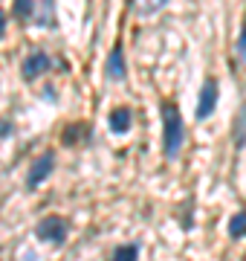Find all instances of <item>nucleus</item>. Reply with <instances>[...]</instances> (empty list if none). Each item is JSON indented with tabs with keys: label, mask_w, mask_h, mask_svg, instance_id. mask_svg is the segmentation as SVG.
I'll return each mask as SVG.
<instances>
[{
	"label": "nucleus",
	"mask_w": 246,
	"mask_h": 261,
	"mask_svg": "<svg viewBox=\"0 0 246 261\" xmlns=\"http://www.w3.org/2000/svg\"><path fill=\"white\" fill-rule=\"evenodd\" d=\"M12 130H15V125H12V119H0V140H3V137H9Z\"/></svg>",
	"instance_id": "nucleus-14"
},
{
	"label": "nucleus",
	"mask_w": 246,
	"mask_h": 261,
	"mask_svg": "<svg viewBox=\"0 0 246 261\" xmlns=\"http://www.w3.org/2000/svg\"><path fill=\"white\" fill-rule=\"evenodd\" d=\"M47 70H49V56L44 53V49H32V53L23 58V70H20V73H23L26 82H35V79L44 75Z\"/></svg>",
	"instance_id": "nucleus-5"
},
{
	"label": "nucleus",
	"mask_w": 246,
	"mask_h": 261,
	"mask_svg": "<svg viewBox=\"0 0 246 261\" xmlns=\"http://www.w3.org/2000/svg\"><path fill=\"white\" fill-rule=\"evenodd\" d=\"M67 224L61 215H47V218H41L38 226H35V235H38L41 241H49V244H64L67 241Z\"/></svg>",
	"instance_id": "nucleus-2"
},
{
	"label": "nucleus",
	"mask_w": 246,
	"mask_h": 261,
	"mask_svg": "<svg viewBox=\"0 0 246 261\" xmlns=\"http://www.w3.org/2000/svg\"><path fill=\"white\" fill-rule=\"evenodd\" d=\"M214 108H218V79H211L208 75L206 82H203V87H200V99H197V116L200 122L208 119L211 113H214Z\"/></svg>",
	"instance_id": "nucleus-4"
},
{
	"label": "nucleus",
	"mask_w": 246,
	"mask_h": 261,
	"mask_svg": "<svg viewBox=\"0 0 246 261\" xmlns=\"http://www.w3.org/2000/svg\"><path fill=\"white\" fill-rule=\"evenodd\" d=\"M12 15L18 20H29L35 15V0H15L12 3Z\"/></svg>",
	"instance_id": "nucleus-11"
},
{
	"label": "nucleus",
	"mask_w": 246,
	"mask_h": 261,
	"mask_svg": "<svg viewBox=\"0 0 246 261\" xmlns=\"http://www.w3.org/2000/svg\"><path fill=\"white\" fill-rule=\"evenodd\" d=\"M182 142H186V125H182L180 108L174 102H162V148H165V160L180 157Z\"/></svg>",
	"instance_id": "nucleus-1"
},
{
	"label": "nucleus",
	"mask_w": 246,
	"mask_h": 261,
	"mask_svg": "<svg viewBox=\"0 0 246 261\" xmlns=\"http://www.w3.org/2000/svg\"><path fill=\"white\" fill-rule=\"evenodd\" d=\"M246 235V209H240V212H235L232 218H229V238H243Z\"/></svg>",
	"instance_id": "nucleus-8"
},
{
	"label": "nucleus",
	"mask_w": 246,
	"mask_h": 261,
	"mask_svg": "<svg viewBox=\"0 0 246 261\" xmlns=\"http://www.w3.org/2000/svg\"><path fill=\"white\" fill-rule=\"evenodd\" d=\"M110 261H139V244H122V247H116Z\"/></svg>",
	"instance_id": "nucleus-10"
},
{
	"label": "nucleus",
	"mask_w": 246,
	"mask_h": 261,
	"mask_svg": "<svg viewBox=\"0 0 246 261\" xmlns=\"http://www.w3.org/2000/svg\"><path fill=\"white\" fill-rule=\"evenodd\" d=\"M165 3H168V0H133L136 12H139V15H145V18H148V15H153L157 9H162Z\"/></svg>",
	"instance_id": "nucleus-12"
},
{
	"label": "nucleus",
	"mask_w": 246,
	"mask_h": 261,
	"mask_svg": "<svg viewBox=\"0 0 246 261\" xmlns=\"http://www.w3.org/2000/svg\"><path fill=\"white\" fill-rule=\"evenodd\" d=\"M131 122H133V113L128 111V108H116V111L107 116V125H110L113 134H128V130H131Z\"/></svg>",
	"instance_id": "nucleus-7"
},
{
	"label": "nucleus",
	"mask_w": 246,
	"mask_h": 261,
	"mask_svg": "<svg viewBox=\"0 0 246 261\" xmlns=\"http://www.w3.org/2000/svg\"><path fill=\"white\" fill-rule=\"evenodd\" d=\"M246 145V105H240L235 119V148H243Z\"/></svg>",
	"instance_id": "nucleus-9"
},
{
	"label": "nucleus",
	"mask_w": 246,
	"mask_h": 261,
	"mask_svg": "<svg viewBox=\"0 0 246 261\" xmlns=\"http://www.w3.org/2000/svg\"><path fill=\"white\" fill-rule=\"evenodd\" d=\"M237 56L246 64V18H243V27H240V35H237Z\"/></svg>",
	"instance_id": "nucleus-13"
},
{
	"label": "nucleus",
	"mask_w": 246,
	"mask_h": 261,
	"mask_svg": "<svg viewBox=\"0 0 246 261\" xmlns=\"http://www.w3.org/2000/svg\"><path fill=\"white\" fill-rule=\"evenodd\" d=\"M6 35V12L0 9V38Z\"/></svg>",
	"instance_id": "nucleus-15"
},
{
	"label": "nucleus",
	"mask_w": 246,
	"mask_h": 261,
	"mask_svg": "<svg viewBox=\"0 0 246 261\" xmlns=\"http://www.w3.org/2000/svg\"><path fill=\"white\" fill-rule=\"evenodd\" d=\"M52 168H55V154L52 151H44L41 157H35L32 166H29V171H26V189H38L52 174Z\"/></svg>",
	"instance_id": "nucleus-3"
},
{
	"label": "nucleus",
	"mask_w": 246,
	"mask_h": 261,
	"mask_svg": "<svg viewBox=\"0 0 246 261\" xmlns=\"http://www.w3.org/2000/svg\"><path fill=\"white\" fill-rule=\"evenodd\" d=\"M104 73L110 82H122L125 75H128V64H125V47L122 44H113L110 49V56H107V67H104Z\"/></svg>",
	"instance_id": "nucleus-6"
}]
</instances>
